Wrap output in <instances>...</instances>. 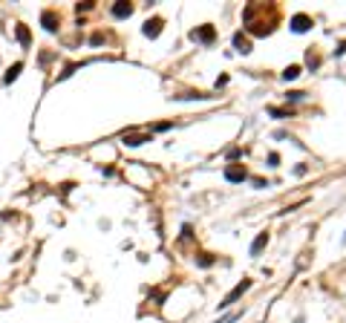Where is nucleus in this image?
I'll use <instances>...</instances> for the list:
<instances>
[{
	"label": "nucleus",
	"mask_w": 346,
	"mask_h": 323,
	"mask_svg": "<svg viewBox=\"0 0 346 323\" xmlns=\"http://www.w3.org/2000/svg\"><path fill=\"white\" fill-rule=\"evenodd\" d=\"M248 289H251V280H243L240 286H234V289H231V291H228V294H225V297H222L220 309H228L231 303H237V300H240V297H243V294H245V291H248Z\"/></svg>",
	"instance_id": "f257e3e1"
},
{
	"label": "nucleus",
	"mask_w": 346,
	"mask_h": 323,
	"mask_svg": "<svg viewBox=\"0 0 346 323\" xmlns=\"http://www.w3.org/2000/svg\"><path fill=\"white\" fill-rule=\"evenodd\" d=\"M193 40H199V43H214V38H217V29L211 26V23H205V26H196L193 32H190Z\"/></svg>",
	"instance_id": "f03ea898"
},
{
	"label": "nucleus",
	"mask_w": 346,
	"mask_h": 323,
	"mask_svg": "<svg viewBox=\"0 0 346 323\" xmlns=\"http://www.w3.org/2000/svg\"><path fill=\"white\" fill-rule=\"evenodd\" d=\"M225 179H228V182H245V179H248V170H245L243 164H228V167H225Z\"/></svg>",
	"instance_id": "7ed1b4c3"
},
{
	"label": "nucleus",
	"mask_w": 346,
	"mask_h": 323,
	"mask_svg": "<svg viewBox=\"0 0 346 323\" xmlns=\"http://www.w3.org/2000/svg\"><path fill=\"white\" fill-rule=\"evenodd\" d=\"M58 23H61V18H58V12H52V9H46V12L41 15V26H43L46 32H55V29H58Z\"/></svg>",
	"instance_id": "20e7f679"
},
{
	"label": "nucleus",
	"mask_w": 346,
	"mask_h": 323,
	"mask_svg": "<svg viewBox=\"0 0 346 323\" xmlns=\"http://www.w3.org/2000/svg\"><path fill=\"white\" fill-rule=\"evenodd\" d=\"M153 139V133H124V141L127 147H139V144H144V141H150Z\"/></svg>",
	"instance_id": "39448f33"
},
{
	"label": "nucleus",
	"mask_w": 346,
	"mask_h": 323,
	"mask_svg": "<svg viewBox=\"0 0 346 323\" xmlns=\"http://www.w3.org/2000/svg\"><path fill=\"white\" fill-rule=\"evenodd\" d=\"M291 29H294V32H309V29H312V18L303 15V12L294 15V18H291Z\"/></svg>",
	"instance_id": "423d86ee"
},
{
	"label": "nucleus",
	"mask_w": 346,
	"mask_h": 323,
	"mask_svg": "<svg viewBox=\"0 0 346 323\" xmlns=\"http://www.w3.org/2000/svg\"><path fill=\"white\" fill-rule=\"evenodd\" d=\"M162 23H164L162 18H150V20L144 23V29H142V32L147 35V38H159V32H162Z\"/></svg>",
	"instance_id": "0eeeda50"
},
{
	"label": "nucleus",
	"mask_w": 346,
	"mask_h": 323,
	"mask_svg": "<svg viewBox=\"0 0 346 323\" xmlns=\"http://www.w3.org/2000/svg\"><path fill=\"white\" fill-rule=\"evenodd\" d=\"M130 15H133V3L119 0V3L113 6V18H130Z\"/></svg>",
	"instance_id": "6e6552de"
},
{
	"label": "nucleus",
	"mask_w": 346,
	"mask_h": 323,
	"mask_svg": "<svg viewBox=\"0 0 346 323\" xmlns=\"http://www.w3.org/2000/svg\"><path fill=\"white\" fill-rule=\"evenodd\" d=\"M234 46H237V52H243V55H248V52H251V40H248L243 32L234 35Z\"/></svg>",
	"instance_id": "1a4fd4ad"
},
{
	"label": "nucleus",
	"mask_w": 346,
	"mask_h": 323,
	"mask_svg": "<svg viewBox=\"0 0 346 323\" xmlns=\"http://www.w3.org/2000/svg\"><path fill=\"white\" fill-rule=\"evenodd\" d=\"M265 245H268V234L263 231V234H257V240H254V242H251V254H254V257H257V254H260L263 248H265Z\"/></svg>",
	"instance_id": "9d476101"
},
{
	"label": "nucleus",
	"mask_w": 346,
	"mask_h": 323,
	"mask_svg": "<svg viewBox=\"0 0 346 323\" xmlns=\"http://www.w3.org/2000/svg\"><path fill=\"white\" fill-rule=\"evenodd\" d=\"M20 69H23V64H20V61H18V64H12V66H9V72L3 75V81H6V84H12V81L20 75Z\"/></svg>",
	"instance_id": "9b49d317"
},
{
	"label": "nucleus",
	"mask_w": 346,
	"mask_h": 323,
	"mask_svg": "<svg viewBox=\"0 0 346 323\" xmlns=\"http://www.w3.org/2000/svg\"><path fill=\"white\" fill-rule=\"evenodd\" d=\"M297 75H300V66H297V64H291V66H285V69H283V78H285V81H294Z\"/></svg>",
	"instance_id": "f8f14e48"
},
{
	"label": "nucleus",
	"mask_w": 346,
	"mask_h": 323,
	"mask_svg": "<svg viewBox=\"0 0 346 323\" xmlns=\"http://www.w3.org/2000/svg\"><path fill=\"white\" fill-rule=\"evenodd\" d=\"M15 35H18V40H20V43H23V46H29V29H26V26H18V29H15Z\"/></svg>",
	"instance_id": "ddd939ff"
},
{
	"label": "nucleus",
	"mask_w": 346,
	"mask_h": 323,
	"mask_svg": "<svg viewBox=\"0 0 346 323\" xmlns=\"http://www.w3.org/2000/svg\"><path fill=\"white\" fill-rule=\"evenodd\" d=\"M268 113H271V116H277V119H283V116H291V110H283V107H268Z\"/></svg>",
	"instance_id": "4468645a"
},
{
	"label": "nucleus",
	"mask_w": 346,
	"mask_h": 323,
	"mask_svg": "<svg viewBox=\"0 0 346 323\" xmlns=\"http://www.w3.org/2000/svg\"><path fill=\"white\" fill-rule=\"evenodd\" d=\"M196 262H199L202 268H208V265H214V257H211V254H199V260H196Z\"/></svg>",
	"instance_id": "2eb2a0df"
},
{
	"label": "nucleus",
	"mask_w": 346,
	"mask_h": 323,
	"mask_svg": "<svg viewBox=\"0 0 346 323\" xmlns=\"http://www.w3.org/2000/svg\"><path fill=\"white\" fill-rule=\"evenodd\" d=\"M237 318H240V315H237V312H231V315H225V318H222V321H217V323H234Z\"/></svg>",
	"instance_id": "dca6fc26"
},
{
	"label": "nucleus",
	"mask_w": 346,
	"mask_h": 323,
	"mask_svg": "<svg viewBox=\"0 0 346 323\" xmlns=\"http://www.w3.org/2000/svg\"><path fill=\"white\" fill-rule=\"evenodd\" d=\"M268 164H271V167H277V164H280V156H277V153H271V156H268Z\"/></svg>",
	"instance_id": "f3484780"
},
{
	"label": "nucleus",
	"mask_w": 346,
	"mask_h": 323,
	"mask_svg": "<svg viewBox=\"0 0 346 323\" xmlns=\"http://www.w3.org/2000/svg\"><path fill=\"white\" fill-rule=\"evenodd\" d=\"M75 9H78V12H90V9H93V3H78Z\"/></svg>",
	"instance_id": "a211bd4d"
},
{
	"label": "nucleus",
	"mask_w": 346,
	"mask_h": 323,
	"mask_svg": "<svg viewBox=\"0 0 346 323\" xmlns=\"http://www.w3.org/2000/svg\"><path fill=\"white\" fill-rule=\"evenodd\" d=\"M101 40H104V35H93V38H90V43H93V46H98Z\"/></svg>",
	"instance_id": "6ab92c4d"
},
{
	"label": "nucleus",
	"mask_w": 346,
	"mask_h": 323,
	"mask_svg": "<svg viewBox=\"0 0 346 323\" xmlns=\"http://www.w3.org/2000/svg\"><path fill=\"white\" fill-rule=\"evenodd\" d=\"M153 130H159V133H162V130H170V121H162V124H156Z\"/></svg>",
	"instance_id": "aec40b11"
},
{
	"label": "nucleus",
	"mask_w": 346,
	"mask_h": 323,
	"mask_svg": "<svg viewBox=\"0 0 346 323\" xmlns=\"http://www.w3.org/2000/svg\"><path fill=\"white\" fill-rule=\"evenodd\" d=\"M344 242H346V234H344Z\"/></svg>",
	"instance_id": "412c9836"
}]
</instances>
